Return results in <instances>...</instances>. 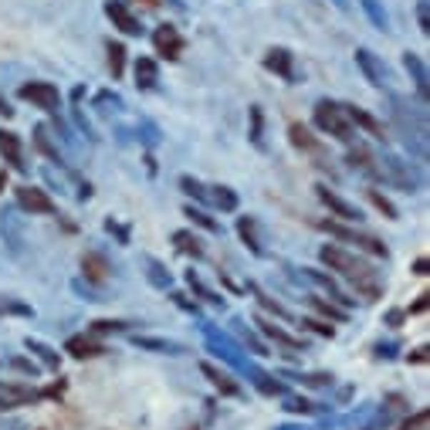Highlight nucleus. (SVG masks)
<instances>
[{"mask_svg": "<svg viewBox=\"0 0 430 430\" xmlns=\"http://www.w3.org/2000/svg\"><path fill=\"white\" fill-rule=\"evenodd\" d=\"M319 258L326 264L329 271L342 274L346 281H349L366 301H376L383 295V281H379V274L373 271V264L363 261L359 254H352V251L339 248V244H326V248L319 251Z\"/></svg>", "mask_w": 430, "mask_h": 430, "instance_id": "obj_1", "label": "nucleus"}, {"mask_svg": "<svg viewBox=\"0 0 430 430\" xmlns=\"http://www.w3.org/2000/svg\"><path fill=\"white\" fill-rule=\"evenodd\" d=\"M312 119L315 126L326 132V136H336L339 143H352V122L346 119V109H342V102H332V99H319L312 109Z\"/></svg>", "mask_w": 430, "mask_h": 430, "instance_id": "obj_2", "label": "nucleus"}, {"mask_svg": "<svg viewBox=\"0 0 430 430\" xmlns=\"http://www.w3.org/2000/svg\"><path fill=\"white\" fill-rule=\"evenodd\" d=\"M376 176H383V183H390V186H400L406 194H420V173L406 163V159L393 156V153H383L376 156Z\"/></svg>", "mask_w": 430, "mask_h": 430, "instance_id": "obj_3", "label": "nucleus"}, {"mask_svg": "<svg viewBox=\"0 0 430 430\" xmlns=\"http://www.w3.org/2000/svg\"><path fill=\"white\" fill-rule=\"evenodd\" d=\"M204 339H207L210 352H217L227 366H234V369H244L248 366V356H244V346L241 342H234L227 332H221V329H214L210 322H204Z\"/></svg>", "mask_w": 430, "mask_h": 430, "instance_id": "obj_4", "label": "nucleus"}, {"mask_svg": "<svg viewBox=\"0 0 430 430\" xmlns=\"http://www.w3.org/2000/svg\"><path fill=\"white\" fill-rule=\"evenodd\" d=\"M329 234L332 237H339V241H349V244H356V251H366V254H373V258H390V248L379 241V237H373V234H363V231H352V227H342V224H336V221H326L322 224Z\"/></svg>", "mask_w": 430, "mask_h": 430, "instance_id": "obj_5", "label": "nucleus"}, {"mask_svg": "<svg viewBox=\"0 0 430 430\" xmlns=\"http://www.w3.org/2000/svg\"><path fill=\"white\" fill-rule=\"evenodd\" d=\"M17 95L24 99V102H31L34 109H41V112H58L61 109V91H58V85H51V81H24L21 89H17Z\"/></svg>", "mask_w": 430, "mask_h": 430, "instance_id": "obj_6", "label": "nucleus"}, {"mask_svg": "<svg viewBox=\"0 0 430 430\" xmlns=\"http://www.w3.org/2000/svg\"><path fill=\"white\" fill-rule=\"evenodd\" d=\"M356 65H359V71H363V79L369 81V85H376V89H386V85H390V68H386V61H383L379 54H373L369 48H356Z\"/></svg>", "mask_w": 430, "mask_h": 430, "instance_id": "obj_7", "label": "nucleus"}, {"mask_svg": "<svg viewBox=\"0 0 430 430\" xmlns=\"http://www.w3.org/2000/svg\"><path fill=\"white\" fill-rule=\"evenodd\" d=\"M14 200H17V207L27 210V214H54V200L48 196V190H41V186H31V183H24V186H17L14 190Z\"/></svg>", "mask_w": 430, "mask_h": 430, "instance_id": "obj_8", "label": "nucleus"}, {"mask_svg": "<svg viewBox=\"0 0 430 430\" xmlns=\"http://www.w3.org/2000/svg\"><path fill=\"white\" fill-rule=\"evenodd\" d=\"M315 194H319V200H322V204L329 207V214H332V217H339V221H349V224H359V221H363L359 207H356V204H349L346 196H339L336 190H329L326 183H319V186H315Z\"/></svg>", "mask_w": 430, "mask_h": 430, "instance_id": "obj_9", "label": "nucleus"}, {"mask_svg": "<svg viewBox=\"0 0 430 430\" xmlns=\"http://www.w3.org/2000/svg\"><path fill=\"white\" fill-rule=\"evenodd\" d=\"M44 393L34 390L31 383H14V379H4L0 383V406L4 410H14V406H27L34 404V400H41Z\"/></svg>", "mask_w": 430, "mask_h": 430, "instance_id": "obj_10", "label": "nucleus"}, {"mask_svg": "<svg viewBox=\"0 0 430 430\" xmlns=\"http://www.w3.org/2000/svg\"><path fill=\"white\" fill-rule=\"evenodd\" d=\"M404 68L410 81H414V91H417L420 105H427L430 99V75H427V65H424V58L417 51H404Z\"/></svg>", "mask_w": 430, "mask_h": 430, "instance_id": "obj_11", "label": "nucleus"}, {"mask_svg": "<svg viewBox=\"0 0 430 430\" xmlns=\"http://www.w3.org/2000/svg\"><path fill=\"white\" fill-rule=\"evenodd\" d=\"M105 14H109V21L122 31V34H129V38H139L143 34V24H139V17L122 4V0H105Z\"/></svg>", "mask_w": 430, "mask_h": 430, "instance_id": "obj_12", "label": "nucleus"}, {"mask_svg": "<svg viewBox=\"0 0 430 430\" xmlns=\"http://www.w3.org/2000/svg\"><path fill=\"white\" fill-rule=\"evenodd\" d=\"M153 48H156V54H163L166 61H176L183 54V38L180 31L173 24H159L156 31H153Z\"/></svg>", "mask_w": 430, "mask_h": 430, "instance_id": "obj_13", "label": "nucleus"}, {"mask_svg": "<svg viewBox=\"0 0 430 430\" xmlns=\"http://www.w3.org/2000/svg\"><path fill=\"white\" fill-rule=\"evenodd\" d=\"M264 68H268L271 75H278V79H285V81L299 79V75H295V54L288 51V48H268V54H264Z\"/></svg>", "mask_w": 430, "mask_h": 430, "instance_id": "obj_14", "label": "nucleus"}, {"mask_svg": "<svg viewBox=\"0 0 430 430\" xmlns=\"http://www.w3.org/2000/svg\"><path fill=\"white\" fill-rule=\"evenodd\" d=\"M254 326H258L261 332L274 342V346H281V349H288V352H301V349H305V342H301L299 336H288L285 329L274 326L271 319H264V315H254Z\"/></svg>", "mask_w": 430, "mask_h": 430, "instance_id": "obj_15", "label": "nucleus"}, {"mask_svg": "<svg viewBox=\"0 0 430 430\" xmlns=\"http://www.w3.org/2000/svg\"><path fill=\"white\" fill-rule=\"evenodd\" d=\"M0 156H4V163H11L17 173L27 170L24 163V146H21V136L11 129H0Z\"/></svg>", "mask_w": 430, "mask_h": 430, "instance_id": "obj_16", "label": "nucleus"}, {"mask_svg": "<svg viewBox=\"0 0 430 430\" xmlns=\"http://www.w3.org/2000/svg\"><path fill=\"white\" fill-rule=\"evenodd\" d=\"M241 373H248V379H251V386L258 393H264V396H285V383L281 379H274L271 373H264V369H258L254 363H248Z\"/></svg>", "mask_w": 430, "mask_h": 430, "instance_id": "obj_17", "label": "nucleus"}, {"mask_svg": "<svg viewBox=\"0 0 430 430\" xmlns=\"http://www.w3.org/2000/svg\"><path fill=\"white\" fill-rule=\"evenodd\" d=\"M342 109H346V119H349L352 126H359L366 136H373V139H386V129H383V122H379L376 116H369V112L359 109V105H342Z\"/></svg>", "mask_w": 430, "mask_h": 430, "instance_id": "obj_18", "label": "nucleus"}, {"mask_svg": "<svg viewBox=\"0 0 430 430\" xmlns=\"http://www.w3.org/2000/svg\"><path fill=\"white\" fill-rule=\"evenodd\" d=\"M200 373H204V376L210 379V386H214V390H221L224 396H241V383H234V379H231V373H224L221 366H214V363H200Z\"/></svg>", "mask_w": 430, "mask_h": 430, "instance_id": "obj_19", "label": "nucleus"}, {"mask_svg": "<svg viewBox=\"0 0 430 430\" xmlns=\"http://www.w3.org/2000/svg\"><path fill=\"white\" fill-rule=\"evenodd\" d=\"M132 346L149 352H159V356H186V346L173 339H156V336H132Z\"/></svg>", "mask_w": 430, "mask_h": 430, "instance_id": "obj_20", "label": "nucleus"}, {"mask_svg": "<svg viewBox=\"0 0 430 430\" xmlns=\"http://www.w3.org/2000/svg\"><path fill=\"white\" fill-rule=\"evenodd\" d=\"M301 274H305L309 281H315V285L322 288V291H329V295H332V299H329V301H336V305H342V309H349V305H352V299H346V291H342V288L336 285V281H332L329 274L315 271V268H301Z\"/></svg>", "mask_w": 430, "mask_h": 430, "instance_id": "obj_21", "label": "nucleus"}, {"mask_svg": "<svg viewBox=\"0 0 430 430\" xmlns=\"http://www.w3.org/2000/svg\"><path fill=\"white\" fill-rule=\"evenodd\" d=\"M65 352H71L75 359H95V356H102V352H109L102 346V342H95L91 336H71V339L65 342Z\"/></svg>", "mask_w": 430, "mask_h": 430, "instance_id": "obj_22", "label": "nucleus"}, {"mask_svg": "<svg viewBox=\"0 0 430 430\" xmlns=\"http://www.w3.org/2000/svg\"><path fill=\"white\" fill-rule=\"evenodd\" d=\"M136 89H143V91H149V89H156V81H159V65L153 61V58H146V54H139L136 58Z\"/></svg>", "mask_w": 430, "mask_h": 430, "instance_id": "obj_23", "label": "nucleus"}, {"mask_svg": "<svg viewBox=\"0 0 430 430\" xmlns=\"http://www.w3.org/2000/svg\"><path fill=\"white\" fill-rule=\"evenodd\" d=\"M143 268H146V281H149L153 288H159V291L173 288V274H170V268H166L163 261H156V258H149V254H146Z\"/></svg>", "mask_w": 430, "mask_h": 430, "instance_id": "obj_24", "label": "nucleus"}, {"mask_svg": "<svg viewBox=\"0 0 430 430\" xmlns=\"http://www.w3.org/2000/svg\"><path fill=\"white\" fill-rule=\"evenodd\" d=\"M81 271H85V281H105L109 274H112V268H109V261L102 258V254H85L81 258Z\"/></svg>", "mask_w": 430, "mask_h": 430, "instance_id": "obj_25", "label": "nucleus"}, {"mask_svg": "<svg viewBox=\"0 0 430 430\" xmlns=\"http://www.w3.org/2000/svg\"><path fill=\"white\" fill-rule=\"evenodd\" d=\"M34 146H38L44 156L51 159V163H58V166H65V153H61V146L51 143V136H48V126H38L34 129Z\"/></svg>", "mask_w": 430, "mask_h": 430, "instance_id": "obj_26", "label": "nucleus"}, {"mask_svg": "<svg viewBox=\"0 0 430 430\" xmlns=\"http://www.w3.org/2000/svg\"><path fill=\"white\" fill-rule=\"evenodd\" d=\"M207 200H210V204H214L217 210H224V214H234L237 204H241L231 186H207Z\"/></svg>", "mask_w": 430, "mask_h": 430, "instance_id": "obj_27", "label": "nucleus"}, {"mask_svg": "<svg viewBox=\"0 0 430 430\" xmlns=\"http://www.w3.org/2000/svg\"><path fill=\"white\" fill-rule=\"evenodd\" d=\"M24 346H27V352H34V356H38L41 363L48 366V369H54V373L61 369V356H58V352H54L51 346H48V342L31 339V336H27V339H24Z\"/></svg>", "mask_w": 430, "mask_h": 430, "instance_id": "obj_28", "label": "nucleus"}, {"mask_svg": "<svg viewBox=\"0 0 430 430\" xmlns=\"http://www.w3.org/2000/svg\"><path fill=\"white\" fill-rule=\"evenodd\" d=\"M237 234H241V241L251 248V254H264L261 237H258V221H254V217H237Z\"/></svg>", "mask_w": 430, "mask_h": 430, "instance_id": "obj_29", "label": "nucleus"}, {"mask_svg": "<svg viewBox=\"0 0 430 430\" xmlns=\"http://www.w3.org/2000/svg\"><path fill=\"white\" fill-rule=\"evenodd\" d=\"M363 14L369 17V24L376 27V31H390V17H386V7H383V0H356Z\"/></svg>", "mask_w": 430, "mask_h": 430, "instance_id": "obj_30", "label": "nucleus"}, {"mask_svg": "<svg viewBox=\"0 0 430 430\" xmlns=\"http://www.w3.org/2000/svg\"><path fill=\"white\" fill-rule=\"evenodd\" d=\"M288 139H291V146H299L305 153H319V139H315L301 122H291V126H288Z\"/></svg>", "mask_w": 430, "mask_h": 430, "instance_id": "obj_31", "label": "nucleus"}, {"mask_svg": "<svg viewBox=\"0 0 430 430\" xmlns=\"http://www.w3.org/2000/svg\"><path fill=\"white\" fill-rule=\"evenodd\" d=\"M173 244H176V251L186 254V258H204V244H200V237L190 234V231H176V234H173Z\"/></svg>", "mask_w": 430, "mask_h": 430, "instance_id": "obj_32", "label": "nucleus"}, {"mask_svg": "<svg viewBox=\"0 0 430 430\" xmlns=\"http://www.w3.org/2000/svg\"><path fill=\"white\" fill-rule=\"evenodd\" d=\"M248 119H251V143L258 146V149H264V112H261V105H251L248 109Z\"/></svg>", "mask_w": 430, "mask_h": 430, "instance_id": "obj_33", "label": "nucleus"}, {"mask_svg": "<svg viewBox=\"0 0 430 430\" xmlns=\"http://www.w3.org/2000/svg\"><path fill=\"white\" fill-rule=\"evenodd\" d=\"M95 109H99L102 116H119V112H122V99H119L116 91H99V95H95Z\"/></svg>", "mask_w": 430, "mask_h": 430, "instance_id": "obj_34", "label": "nucleus"}, {"mask_svg": "<svg viewBox=\"0 0 430 430\" xmlns=\"http://www.w3.org/2000/svg\"><path fill=\"white\" fill-rule=\"evenodd\" d=\"M109 68H112V79H122L126 71V48L119 41H109Z\"/></svg>", "mask_w": 430, "mask_h": 430, "instance_id": "obj_35", "label": "nucleus"}, {"mask_svg": "<svg viewBox=\"0 0 430 430\" xmlns=\"http://www.w3.org/2000/svg\"><path fill=\"white\" fill-rule=\"evenodd\" d=\"M183 214H186V217H190V221H194L196 227H204V231H210V234H217V231H221V224L214 221V217H210L207 210H196V207H183Z\"/></svg>", "mask_w": 430, "mask_h": 430, "instance_id": "obj_36", "label": "nucleus"}, {"mask_svg": "<svg viewBox=\"0 0 430 430\" xmlns=\"http://www.w3.org/2000/svg\"><path fill=\"white\" fill-rule=\"evenodd\" d=\"M281 400H285V410H288V414H319V410H322L319 404L305 400V396H288V393H285Z\"/></svg>", "mask_w": 430, "mask_h": 430, "instance_id": "obj_37", "label": "nucleus"}, {"mask_svg": "<svg viewBox=\"0 0 430 430\" xmlns=\"http://www.w3.org/2000/svg\"><path fill=\"white\" fill-rule=\"evenodd\" d=\"M186 285L194 288V291H196V295H200V299H204V301H210V305H224V299H221V295H214V291H210V288L204 285V281H200V278H196L194 271H186Z\"/></svg>", "mask_w": 430, "mask_h": 430, "instance_id": "obj_38", "label": "nucleus"}, {"mask_svg": "<svg viewBox=\"0 0 430 430\" xmlns=\"http://www.w3.org/2000/svg\"><path fill=\"white\" fill-rule=\"evenodd\" d=\"M0 315H24V319H31L34 309L21 299H0Z\"/></svg>", "mask_w": 430, "mask_h": 430, "instance_id": "obj_39", "label": "nucleus"}, {"mask_svg": "<svg viewBox=\"0 0 430 430\" xmlns=\"http://www.w3.org/2000/svg\"><path fill=\"white\" fill-rule=\"evenodd\" d=\"M234 326H237V332H241V346H251V352H254V356H268V349H264V342L261 339H254V332H251V329H244V322H241V319H234Z\"/></svg>", "mask_w": 430, "mask_h": 430, "instance_id": "obj_40", "label": "nucleus"}, {"mask_svg": "<svg viewBox=\"0 0 430 430\" xmlns=\"http://www.w3.org/2000/svg\"><path fill=\"white\" fill-rule=\"evenodd\" d=\"M180 190L186 196H194V200H207V186L196 180V176H180Z\"/></svg>", "mask_w": 430, "mask_h": 430, "instance_id": "obj_41", "label": "nucleus"}, {"mask_svg": "<svg viewBox=\"0 0 430 430\" xmlns=\"http://www.w3.org/2000/svg\"><path fill=\"white\" fill-rule=\"evenodd\" d=\"M312 305L315 309H319V312L326 315V319H346V309H342V305H336V301H326V299H312Z\"/></svg>", "mask_w": 430, "mask_h": 430, "instance_id": "obj_42", "label": "nucleus"}, {"mask_svg": "<svg viewBox=\"0 0 430 430\" xmlns=\"http://www.w3.org/2000/svg\"><path fill=\"white\" fill-rule=\"evenodd\" d=\"M369 200H373V204H376V210H383L390 221H396V217H400V214H396V207H393V204L383 194H379V190H369Z\"/></svg>", "mask_w": 430, "mask_h": 430, "instance_id": "obj_43", "label": "nucleus"}, {"mask_svg": "<svg viewBox=\"0 0 430 430\" xmlns=\"http://www.w3.org/2000/svg\"><path fill=\"white\" fill-rule=\"evenodd\" d=\"M305 386H332V373H305L299 376Z\"/></svg>", "mask_w": 430, "mask_h": 430, "instance_id": "obj_44", "label": "nucleus"}, {"mask_svg": "<svg viewBox=\"0 0 430 430\" xmlns=\"http://www.w3.org/2000/svg\"><path fill=\"white\" fill-rule=\"evenodd\" d=\"M417 24L424 34H430V0H417Z\"/></svg>", "mask_w": 430, "mask_h": 430, "instance_id": "obj_45", "label": "nucleus"}, {"mask_svg": "<svg viewBox=\"0 0 430 430\" xmlns=\"http://www.w3.org/2000/svg\"><path fill=\"white\" fill-rule=\"evenodd\" d=\"M301 326H309L312 332H319V336H326V339H332V336H336V329L329 326V322H319V319H301Z\"/></svg>", "mask_w": 430, "mask_h": 430, "instance_id": "obj_46", "label": "nucleus"}, {"mask_svg": "<svg viewBox=\"0 0 430 430\" xmlns=\"http://www.w3.org/2000/svg\"><path fill=\"white\" fill-rule=\"evenodd\" d=\"M122 329H129V326H126V322H109V319L91 322V332H122Z\"/></svg>", "mask_w": 430, "mask_h": 430, "instance_id": "obj_47", "label": "nucleus"}, {"mask_svg": "<svg viewBox=\"0 0 430 430\" xmlns=\"http://www.w3.org/2000/svg\"><path fill=\"white\" fill-rule=\"evenodd\" d=\"M254 295H258V301H261V305H264L268 312H274V315H278V319H291V315H288L285 309L278 305V301H271V299H268V295H261V291H254Z\"/></svg>", "mask_w": 430, "mask_h": 430, "instance_id": "obj_48", "label": "nucleus"}, {"mask_svg": "<svg viewBox=\"0 0 430 430\" xmlns=\"http://www.w3.org/2000/svg\"><path fill=\"white\" fill-rule=\"evenodd\" d=\"M105 231H109V234H116L119 241H122V244H129V231H126L122 224H116V221H112V217L105 221Z\"/></svg>", "mask_w": 430, "mask_h": 430, "instance_id": "obj_49", "label": "nucleus"}, {"mask_svg": "<svg viewBox=\"0 0 430 430\" xmlns=\"http://www.w3.org/2000/svg\"><path fill=\"white\" fill-rule=\"evenodd\" d=\"M386 424H390V414H383V410H379L376 417L369 420L366 427H359V430H386Z\"/></svg>", "mask_w": 430, "mask_h": 430, "instance_id": "obj_50", "label": "nucleus"}, {"mask_svg": "<svg viewBox=\"0 0 430 430\" xmlns=\"http://www.w3.org/2000/svg\"><path fill=\"white\" fill-rule=\"evenodd\" d=\"M173 301H176V305H180V309H186V312H200V309H196V301H190L186 299V295H183V291H173Z\"/></svg>", "mask_w": 430, "mask_h": 430, "instance_id": "obj_51", "label": "nucleus"}, {"mask_svg": "<svg viewBox=\"0 0 430 430\" xmlns=\"http://www.w3.org/2000/svg\"><path fill=\"white\" fill-rule=\"evenodd\" d=\"M424 427H427V410H420L417 417L410 420V424H404L400 430H424Z\"/></svg>", "mask_w": 430, "mask_h": 430, "instance_id": "obj_52", "label": "nucleus"}, {"mask_svg": "<svg viewBox=\"0 0 430 430\" xmlns=\"http://www.w3.org/2000/svg\"><path fill=\"white\" fill-rule=\"evenodd\" d=\"M427 309H430V295L424 291V295L417 299V305H410V315H420V312H427Z\"/></svg>", "mask_w": 430, "mask_h": 430, "instance_id": "obj_53", "label": "nucleus"}, {"mask_svg": "<svg viewBox=\"0 0 430 430\" xmlns=\"http://www.w3.org/2000/svg\"><path fill=\"white\" fill-rule=\"evenodd\" d=\"M11 366H14V369H21V373H31V376L38 373V369H34V363H27V359H11Z\"/></svg>", "mask_w": 430, "mask_h": 430, "instance_id": "obj_54", "label": "nucleus"}, {"mask_svg": "<svg viewBox=\"0 0 430 430\" xmlns=\"http://www.w3.org/2000/svg\"><path fill=\"white\" fill-rule=\"evenodd\" d=\"M410 363H427V346H420V349L410 352Z\"/></svg>", "mask_w": 430, "mask_h": 430, "instance_id": "obj_55", "label": "nucleus"}, {"mask_svg": "<svg viewBox=\"0 0 430 430\" xmlns=\"http://www.w3.org/2000/svg\"><path fill=\"white\" fill-rule=\"evenodd\" d=\"M430 271V261L427 258H417L414 261V274H427Z\"/></svg>", "mask_w": 430, "mask_h": 430, "instance_id": "obj_56", "label": "nucleus"}, {"mask_svg": "<svg viewBox=\"0 0 430 430\" xmlns=\"http://www.w3.org/2000/svg\"><path fill=\"white\" fill-rule=\"evenodd\" d=\"M376 356H386V359H393V356H396V346H376Z\"/></svg>", "mask_w": 430, "mask_h": 430, "instance_id": "obj_57", "label": "nucleus"}, {"mask_svg": "<svg viewBox=\"0 0 430 430\" xmlns=\"http://www.w3.org/2000/svg\"><path fill=\"white\" fill-rule=\"evenodd\" d=\"M404 315H406V312H400V309H393V312L386 315V322H390V326H400V322H404Z\"/></svg>", "mask_w": 430, "mask_h": 430, "instance_id": "obj_58", "label": "nucleus"}, {"mask_svg": "<svg viewBox=\"0 0 430 430\" xmlns=\"http://www.w3.org/2000/svg\"><path fill=\"white\" fill-rule=\"evenodd\" d=\"M0 116H4V119H11V116H14L11 102H7V99H4V95H0Z\"/></svg>", "mask_w": 430, "mask_h": 430, "instance_id": "obj_59", "label": "nucleus"}, {"mask_svg": "<svg viewBox=\"0 0 430 430\" xmlns=\"http://www.w3.org/2000/svg\"><path fill=\"white\" fill-rule=\"evenodd\" d=\"M278 430H305V427H278Z\"/></svg>", "mask_w": 430, "mask_h": 430, "instance_id": "obj_60", "label": "nucleus"}]
</instances>
